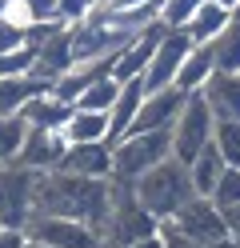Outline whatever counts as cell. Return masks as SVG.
I'll list each match as a JSON object with an SVG mask.
<instances>
[{
  "label": "cell",
  "instance_id": "7",
  "mask_svg": "<svg viewBox=\"0 0 240 248\" xmlns=\"http://www.w3.org/2000/svg\"><path fill=\"white\" fill-rule=\"evenodd\" d=\"M36 176L20 164H0V224L4 228H20L32 216V196H36Z\"/></svg>",
  "mask_w": 240,
  "mask_h": 248
},
{
  "label": "cell",
  "instance_id": "36",
  "mask_svg": "<svg viewBox=\"0 0 240 248\" xmlns=\"http://www.w3.org/2000/svg\"><path fill=\"white\" fill-rule=\"evenodd\" d=\"M124 248H160V236H148V240H136V244H124Z\"/></svg>",
  "mask_w": 240,
  "mask_h": 248
},
{
  "label": "cell",
  "instance_id": "35",
  "mask_svg": "<svg viewBox=\"0 0 240 248\" xmlns=\"http://www.w3.org/2000/svg\"><path fill=\"white\" fill-rule=\"evenodd\" d=\"M204 248H240L232 236H220V240H212V244H204Z\"/></svg>",
  "mask_w": 240,
  "mask_h": 248
},
{
  "label": "cell",
  "instance_id": "17",
  "mask_svg": "<svg viewBox=\"0 0 240 248\" xmlns=\"http://www.w3.org/2000/svg\"><path fill=\"white\" fill-rule=\"evenodd\" d=\"M68 116H72V104L56 100L52 92H44V96H32V100L20 108V120L28 124V128H40V132H60Z\"/></svg>",
  "mask_w": 240,
  "mask_h": 248
},
{
  "label": "cell",
  "instance_id": "26",
  "mask_svg": "<svg viewBox=\"0 0 240 248\" xmlns=\"http://www.w3.org/2000/svg\"><path fill=\"white\" fill-rule=\"evenodd\" d=\"M24 132H28V124L20 116H0V164L16 160V152L24 144Z\"/></svg>",
  "mask_w": 240,
  "mask_h": 248
},
{
  "label": "cell",
  "instance_id": "5",
  "mask_svg": "<svg viewBox=\"0 0 240 248\" xmlns=\"http://www.w3.org/2000/svg\"><path fill=\"white\" fill-rule=\"evenodd\" d=\"M212 112H208V104L200 100V92H188L184 108L176 112L172 128H168V144H172V160H180L184 168L196 160V152H204L212 144Z\"/></svg>",
  "mask_w": 240,
  "mask_h": 248
},
{
  "label": "cell",
  "instance_id": "1",
  "mask_svg": "<svg viewBox=\"0 0 240 248\" xmlns=\"http://www.w3.org/2000/svg\"><path fill=\"white\" fill-rule=\"evenodd\" d=\"M32 212L40 216H64L80 220L100 232L108 216V180H88V176H68V172H40L36 176V196Z\"/></svg>",
  "mask_w": 240,
  "mask_h": 248
},
{
  "label": "cell",
  "instance_id": "10",
  "mask_svg": "<svg viewBox=\"0 0 240 248\" xmlns=\"http://www.w3.org/2000/svg\"><path fill=\"white\" fill-rule=\"evenodd\" d=\"M188 48H192V40H188V32H184V28H164V36H160V40H156V48H152L148 68H144V76H140L144 92L172 88L176 68H180V60L188 56Z\"/></svg>",
  "mask_w": 240,
  "mask_h": 248
},
{
  "label": "cell",
  "instance_id": "42",
  "mask_svg": "<svg viewBox=\"0 0 240 248\" xmlns=\"http://www.w3.org/2000/svg\"><path fill=\"white\" fill-rule=\"evenodd\" d=\"M0 228H4V224H0Z\"/></svg>",
  "mask_w": 240,
  "mask_h": 248
},
{
  "label": "cell",
  "instance_id": "11",
  "mask_svg": "<svg viewBox=\"0 0 240 248\" xmlns=\"http://www.w3.org/2000/svg\"><path fill=\"white\" fill-rule=\"evenodd\" d=\"M164 36V24H148L144 32H136L132 40H124L116 52H112V68H108V76L116 84H124V80H140L144 76V68H148V60H152V48H156V40Z\"/></svg>",
  "mask_w": 240,
  "mask_h": 248
},
{
  "label": "cell",
  "instance_id": "31",
  "mask_svg": "<svg viewBox=\"0 0 240 248\" xmlns=\"http://www.w3.org/2000/svg\"><path fill=\"white\" fill-rule=\"evenodd\" d=\"M92 0H56V16L64 20V24H80L84 16H92Z\"/></svg>",
  "mask_w": 240,
  "mask_h": 248
},
{
  "label": "cell",
  "instance_id": "14",
  "mask_svg": "<svg viewBox=\"0 0 240 248\" xmlns=\"http://www.w3.org/2000/svg\"><path fill=\"white\" fill-rule=\"evenodd\" d=\"M56 172L68 176H88V180H108L112 176V148L104 140L96 144H68L56 164Z\"/></svg>",
  "mask_w": 240,
  "mask_h": 248
},
{
  "label": "cell",
  "instance_id": "2",
  "mask_svg": "<svg viewBox=\"0 0 240 248\" xmlns=\"http://www.w3.org/2000/svg\"><path fill=\"white\" fill-rule=\"evenodd\" d=\"M160 232V220L136 200L132 180H108V216L100 228V244L104 248H124L136 240H148Z\"/></svg>",
  "mask_w": 240,
  "mask_h": 248
},
{
  "label": "cell",
  "instance_id": "8",
  "mask_svg": "<svg viewBox=\"0 0 240 248\" xmlns=\"http://www.w3.org/2000/svg\"><path fill=\"white\" fill-rule=\"evenodd\" d=\"M124 40H132V36L108 28L96 12H92V16H84L80 24H68V52H72V64H84V60H108Z\"/></svg>",
  "mask_w": 240,
  "mask_h": 248
},
{
  "label": "cell",
  "instance_id": "39",
  "mask_svg": "<svg viewBox=\"0 0 240 248\" xmlns=\"http://www.w3.org/2000/svg\"><path fill=\"white\" fill-rule=\"evenodd\" d=\"M24 248H36V244H28V240H24Z\"/></svg>",
  "mask_w": 240,
  "mask_h": 248
},
{
  "label": "cell",
  "instance_id": "27",
  "mask_svg": "<svg viewBox=\"0 0 240 248\" xmlns=\"http://www.w3.org/2000/svg\"><path fill=\"white\" fill-rule=\"evenodd\" d=\"M200 4H208V0H160V16L156 20L164 28H184Z\"/></svg>",
  "mask_w": 240,
  "mask_h": 248
},
{
  "label": "cell",
  "instance_id": "38",
  "mask_svg": "<svg viewBox=\"0 0 240 248\" xmlns=\"http://www.w3.org/2000/svg\"><path fill=\"white\" fill-rule=\"evenodd\" d=\"M232 16H240V4H236V12H232Z\"/></svg>",
  "mask_w": 240,
  "mask_h": 248
},
{
  "label": "cell",
  "instance_id": "4",
  "mask_svg": "<svg viewBox=\"0 0 240 248\" xmlns=\"http://www.w3.org/2000/svg\"><path fill=\"white\" fill-rule=\"evenodd\" d=\"M112 176L108 180H136L160 160L172 156L168 132H124L120 140H112Z\"/></svg>",
  "mask_w": 240,
  "mask_h": 248
},
{
  "label": "cell",
  "instance_id": "33",
  "mask_svg": "<svg viewBox=\"0 0 240 248\" xmlns=\"http://www.w3.org/2000/svg\"><path fill=\"white\" fill-rule=\"evenodd\" d=\"M220 216H224V228H228V236L240 244V204H232V208H220Z\"/></svg>",
  "mask_w": 240,
  "mask_h": 248
},
{
  "label": "cell",
  "instance_id": "9",
  "mask_svg": "<svg viewBox=\"0 0 240 248\" xmlns=\"http://www.w3.org/2000/svg\"><path fill=\"white\" fill-rule=\"evenodd\" d=\"M164 224H172L176 232H180V236H188L196 248L212 244V240H220V236H228L220 208L212 204V200H204V196H192L188 204H184V208H176Z\"/></svg>",
  "mask_w": 240,
  "mask_h": 248
},
{
  "label": "cell",
  "instance_id": "32",
  "mask_svg": "<svg viewBox=\"0 0 240 248\" xmlns=\"http://www.w3.org/2000/svg\"><path fill=\"white\" fill-rule=\"evenodd\" d=\"M156 236H160V248H196L188 236H180V232H176L172 224H164V220H160V232H156Z\"/></svg>",
  "mask_w": 240,
  "mask_h": 248
},
{
  "label": "cell",
  "instance_id": "22",
  "mask_svg": "<svg viewBox=\"0 0 240 248\" xmlns=\"http://www.w3.org/2000/svg\"><path fill=\"white\" fill-rule=\"evenodd\" d=\"M220 172H224V160H220V152L208 144L204 152H196V160L188 164V184H192V196H212V188H216V180H220Z\"/></svg>",
  "mask_w": 240,
  "mask_h": 248
},
{
  "label": "cell",
  "instance_id": "25",
  "mask_svg": "<svg viewBox=\"0 0 240 248\" xmlns=\"http://www.w3.org/2000/svg\"><path fill=\"white\" fill-rule=\"evenodd\" d=\"M116 92H120V84L112 80V76H100V80H92V84L76 96L72 108H84V112H108L112 100H116Z\"/></svg>",
  "mask_w": 240,
  "mask_h": 248
},
{
  "label": "cell",
  "instance_id": "3",
  "mask_svg": "<svg viewBox=\"0 0 240 248\" xmlns=\"http://www.w3.org/2000/svg\"><path fill=\"white\" fill-rule=\"evenodd\" d=\"M132 192L156 220H168L176 208H184L192 200V184H188V168L180 160H160L156 168H148L144 176L132 180Z\"/></svg>",
  "mask_w": 240,
  "mask_h": 248
},
{
  "label": "cell",
  "instance_id": "28",
  "mask_svg": "<svg viewBox=\"0 0 240 248\" xmlns=\"http://www.w3.org/2000/svg\"><path fill=\"white\" fill-rule=\"evenodd\" d=\"M212 200L216 208H232V204H240V172L236 168H224L220 172V180H216V188H212Z\"/></svg>",
  "mask_w": 240,
  "mask_h": 248
},
{
  "label": "cell",
  "instance_id": "37",
  "mask_svg": "<svg viewBox=\"0 0 240 248\" xmlns=\"http://www.w3.org/2000/svg\"><path fill=\"white\" fill-rule=\"evenodd\" d=\"M212 4H220V8H228V12H236V4H240V0H212Z\"/></svg>",
  "mask_w": 240,
  "mask_h": 248
},
{
  "label": "cell",
  "instance_id": "12",
  "mask_svg": "<svg viewBox=\"0 0 240 248\" xmlns=\"http://www.w3.org/2000/svg\"><path fill=\"white\" fill-rule=\"evenodd\" d=\"M184 100H188V92H180V88L144 92L140 112H136V120H132V128H128V132H168L172 120H176V112L184 108Z\"/></svg>",
  "mask_w": 240,
  "mask_h": 248
},
{
  "label": "cell",
  "instance_id": "30",
  "mask_svg": "<svg viewBox=\"0 0 240 248\" xmlns=\"http://www.w3.org/2000/svg\"><path fill=\"white\" fill-rule=\"evenodd\" d=\"M24 32H28V28L12 24L4 12H0V56H4V52H16V48H24Z\"/></svg>",
  "mask_w": 240,
  "mask_h": 248
},
{
  "label": "cell",
  "instance_id": "19",
  "mask_svg": "<svg viewBox=\"0 0 240 248\" xmlns=\"http://www.w3.org/2000/svg\"><path fill=\"white\" fill-rule=\"evenodd\" d=\"M212 72H216V64H212V52H208V44H192L188 56L180 60V68H176L172 88H180V92H200L204 80H208Z\"/></svg>",
  "mask_w": 240,
  "mask_h": 248
},
{
  "label": "cell",
  "instance_id": "34",
  "mask_svg": "<svg viewBox=\"0 0 240 248\" xmlns=\"http://www.w3.org/2000/svg\"><path fill=\"white\" fill-rule=\"evenodd\" d=\"M0 248H24V232L20 228H0Z\"/></svg>",
  "mask_w": 240,
  "mask_h": 248
},
{
  "label": "cell",
  "instance_id": "29",
  "mask_svg": "<svg viewBox=\"0 0 240 248\" xmlns=\"http://www.w3.org/2000/svg\"><path fill=\"white\" fill-rule=\"evenodd\" d=\"M32 64H36V52L24 44V48L0 56V76H32Z\"/></svg>",
  "mask_w": 240,
  "mask_h": 248
},
{
  "label": "cell",
  "instance_id": "40",
  "mask_svg": "<svg viewBox=\"0 0 240 248\" xmlns=\"http://www.w3.org/2000/svg\"><path fill=\"white\" fill-rule=\"evenodd\" d=\"M0 12H4V0H0Z\"/></svg>",
  "mask_w": 240,
  "mask_h": 248
},
{
  "label": "cell",
  "instance_id": "20",
  "mask_svg": "<svg viewBox=\"0 0 240 248\" xmlns=\"http://www.w3.org/2000/svg\"><path fill=\"white\" fill-rule=\"evenodd\" d=\"M60 136L68 144H96L108 140V112H84V108H72V116L64 120Z\"/></svg>",
  "mask_w": 240,
  "mask_h": 248
},
{
  "label": "cell",
  "instance_id": "24",
  "mask_svg": "<svg viewBox=\"0 0 240 248\" xmlns=\"http://www.w3.org/2000/svg\"><path fill=\"white\" fill-rule=\"evenodd\" d=\"M212 148L220 152L224 168L240 172V120H216L212 124Z\"/></svg>",
  "mask_w": 240,
  "mask_h": 248
},
{
  "label": "cell",
  "instance_id": "13",
  "mask_svg": "<svg viewBox=\"0 0 240 248\" xmlns=\"http://www.w3.org/2000/svg\"><path fill=\"white\" fill-rule=\"evenodd\" d=\"M64 148H68V140H64L60 132H40V128H28L24 132V144L20 152H16L12 164L28 168V172H52V168L60 164Z\"/></svg>",
  "mask_w": 240,
  "mask_h": 248
},
{
  "label": "cell",
  "instance_id": "15",
  "mask_svg": "<svg viewBox=\"0 0 240 248\" xmlns=\"http://www.w3.org/2000/svg\"><path fill=\"white\" fill-rule=\"evenodd\" d=\"M212 120H240V72H212L200 88Z\"/></svg>",
  "mask_w": 240,
  "mask_h": 248
},
{
  "label": "cell",
  "instance_id": "23",
  "mask_svg": "<svg viewBox=\"0 0 240 248\" xmlns=\"http://www.w3.org/2000/svg\"><path fill=\"white\" fill-rule=\"evenodd\" d=\"M208 52H212L216 72H240V16L224 24V32L208 44Z\"/></svg>",
  "mask_w": 240,
  "mask_h": 248
},
{
  "label": "cell",
  "instance_id": "21",
  "mask_svg": "<svg viewBox=\"0 0 240 248\" xmlns=\"http://www.w3.org/2000/svg\"><path fill=\"white\" fill-rule=\"evenodd\" d=\"M228 20H232V12L208 0V4H200L196 12H192V20L184 24V32H188L192 44H212V40L224 32V24H228Z\"/></svg>",
  "mask_w": 240,
  "mask_h": 248
},
{
  "label": "cell",
  "instance_id": "41",
  "mask_svg": "<svg viewBox=\"0 0 240 248\" xmlns=\"http://www.w3.org/2000/svg\"><path fill=\"white\" fill-rule=\"evenodd\" d=\"M92 4H100V0H92Z\"/></svg>",
  "mask_w": 240,
  "mask_h": 248
},
{
  "label": "cell",
  "instance_id": "18",
  "mask_svg": "<svg viewBox=\"0 0 240 248\" xmlns=\"http://www.w3.org/2000/svg\"><path fill=\"white\" fill-rule=\"evenodd\" d=\"M52 88L40 76H0V116H20V108L32 96H44Z\"/></svg>",
  "mask_w": 240,
  "mask_h": 248
},
{
  "label": "cell",
  "instance_id": "16",
  "mask_svg": "<svg viewBox=\"0 0 240 248\" xmlns=\"http://www.w3.org/2000/svg\"><path fill=\"white\" fill-rule=\"evenodd\" d=\"M140 100H144V84L140 80H124L120 92H116V100H112V108H108V140L104 144L120 140V136L132 128V120L140 112Z\"/></svg>",
  "mask_w": 240,
  "mask_h": 248
},
{
  "label": "cell",
  "instance_id": "6",
  "mask_svg": "<svg viewBox=\"0 0 240 248\" xmlns=\"http://www.w3.org/2000/svg\"><path fill=\"white\" fill-rule=\"evenodd\" d=\"M24 240L36 248H96L100 232L80 224V220H64V216H40L32 212L24 224Z\"/></svg>",
  "mask_w": 240,
  "mask_h": 248
}]
</instances>
